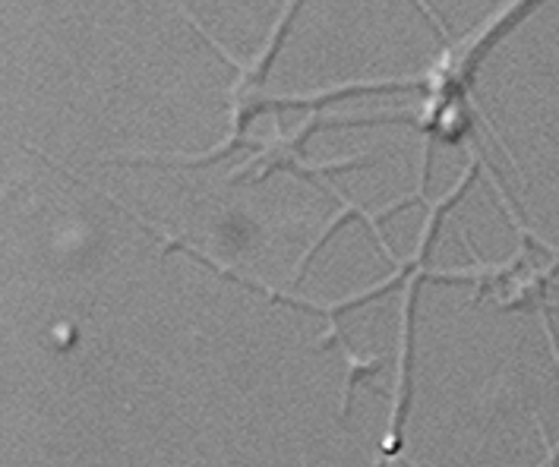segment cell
I'll use <instances>...</instances> for the list:
<instances>
[{
	"mask_svg": "<svg viewBox=\"0 0 559 467\" xmlns=\"http://www.w3.org/2000/svg\"><path fill=\"white\" fill-rule=\"evenodd\" d=\"M342 351H344V357H348V383H344V395H342V413L348 411V395H351V389H354V383L357 379L364 376V373H373V366H379L383 363V357H357L354 351H348L342 344Z\"/></svg>",
	"mask_w": 559,
	"mask_h": 467,
	"instance_id": "6da1fadb",
	"label": "cell"
}]
</instances>
